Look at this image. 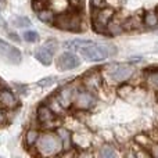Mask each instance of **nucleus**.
<instances>
[{"mask_svg":"<svg viewBox=\"0 0 158 158\" xmlns=\"http://www.w3.org/2000/svg\"><path fill=\"white\" fill-rule=\"evenodd\" d=\"M135 67L131 64L125 63H117V64H110L104 69H101L103 79L108 85L112 86H118L121 83H125L135 75Z\"/></svg>","mask_w":158,"mask_h":158,"instance_id":"f257e3e1","label":"nucleus"},{"mask_svg":"<svg viewBox=\"0 0 158 158\" xmlns=\"http://www.w3.org/2000/svg\"><path fill=\"white\" fill-rule=\"evenodd\" d=\"M36 154L42 157H56L60 156L63 151V144L58 137L57 132L46 131L40 133L38 142L35 144Z\"/></svg>","mask_w":158,"mask_h":158,"instance_id":"f03ea898","label":"nucleus"},{"mask_svg":"<svg viewBox=\"0 0 158 158\" xmlns=\"http://www.w3.org/2000/svg\"><path fill=\"white\" fill-rule=\"evenodd\" d=\"M54 25L58 29L68 31V32H82V31L86 29L81 11L74 10V8L56 14Z\"/></svg>","mask_w":158,"mask_h":158,"instance_id":"7ed1b4c3","label":"nucleus"},{"mask_svg":"<svg viewBox=\"0 0 158 158\" xmlns=\"http://www.w3.org/2000/svg\"><path fill=\"white\" fill-rule=\"evenodd\" d=\"M78 53L86 61L98 63V61H103L108 57H112V56L117 53V49H115L114 46H110V44H104V43H98V42L90 40L89 43L82 47Z\"/></svg>","mask_w":158,"mask_h":158,"instance_id":"20e7f679","label":"nucleus"},{"mask_svg":"<svg viewBox=\"0 0 158 158\" xmlns=\"http://www.w3.org/2000/svg\"><path fill=\"white\" fill-rule=\"evenodd\" d=\"M115 11L110 6H104L100 8H93L92 28L98 35H107V25L114 18Z\"/></svg>","mask_w":158,"mask_h":158,"instance_id":"39448f33","label":"nucleus"},{"mask_svg":"<svg viewBox=\"0 0 158 158\" xmlns=\"http://www.w3.org/2000/svg\"><path fill=\"white\" fill-rule=\"evenodd\" d=\"M96 103H97V97L94 92H90L82 86L72 101V107L78 111H89L96 106Z\"/></svg>","mask_w":158,"mask_h":158,"instance_id":"423d86ee","label":"nucleus"},{"mask_svg":"<svg viewBox=\"0 0 158 158\" xmlns=\"http://www.w3.org/2000/svg\"><path fill=\"white\" fill-rule=\"evenodd\" d=\"M82 86H79L78 82H71V83H67L64 86H61L57 92L54 93V96L57 97V100L60 101V104L64 107L65 110L71 108L72 107V101H74L75 96L79 92Z\"/></svg>","mask_w":158,"mask_h":158,"instance_id":"0eeeda50","label":"nucleus"},{"mask_svg":"<svg viewBox=\"0 0 158 158\" xmlns=\"http://www.w3.org/2000/svg\"><path fill=\"white\" fill-rule=\"evenodd\" d=\"M57 49H58V43L54 39L46 40L40 47H38L35 50V58L43 65H50L53 63V57H54Z\"/></svg>","mask_w":158,"mask_h":158,"instance_id":"6e6552de","label":"nucleus"},{"mask_svg":"<svg viewBox=\"0 0 158 158\" xmlns=\"http://www.w3.org/2000/svg\"><path fill=\"white\" fill-rule=\"evenodd\" d=\"M0 60L11 65H18L22 61V54L17 47L0 39Z\"/></svg>","mask_w":158,"mask_h":158,"instance_id":"1a4fd4ad","label":"nucleus"},{"mask_svg":"<svg viewBox=\"0 0 158 158\" xmlns=\"http://www.w3.org/2000/svg\"><path fill=\"white\" fill-rule=\"evenodd\" d=\"M103 82H104V79H103V74H101V69L93 68L83 75V78H82V86L85 89L90 90V92H97L101 87Z\"/></svg>","mask_w":158,"mask_h":158,"instance_id":"9d476101","label":"nucleus"},{"mask_svg":"<svg viewBox=\"0 0 158 158\" xmlns=\"http://www.w3.org/2000/svg\"><path fill=\"white\" fill-rule=\"evenodd\" d=\"M56 65H57V68L60 71H71V69H75L81 65V58L75 53L65 52L57 57Z\"/></svg>","mask_w":158,"mask_h":158,"instance_id":"9b49d317","label":"nucleus"},{"mask_svg":"<svg viewBox=\"0 0 158 158\" xmlns=\"http://www.w3.org/2000/svg\"><path fill=\"white\" fill-rule=\"evenodd\" d=\"M36 118H38V122L43 126H47L50 123H54L57 115L53 112V110L50 108L47 104H40L36 110Z\"/></svg>","mask_w":158,"mask_h":158,"instance_id":"f8f14e48","label":"nucleus"},{"mask_svg":"<svg viewBox=\"0 0 158 158\" xmlns=\"http://www.w3.org/2000/svg\"><path fill=\"white\" fill-rule=\"evenodd\" d=\"M17 106H18V100L15 94L11 90L2 87L0 89V107L6 110H14Z\"/></svg>","mask_w":158,"mask_h":158,"instance_id":"ddd939ff","label":"nucleus"},{"mask_svg":"<svg viewBox=\"0 0 158 158\" xmlns=\"http://www.w3.org/2000/svg\"><path fill=\"white\" fill-rule=\"evenodd\" d=\"M57 135L61 140V144H63V151L65 150H71L72 144H74V139H72V133L68 131L67 128H57Z\"/></svg>","mask_w":158,"mask_h":158,"instance_id":"4468645a","label":"nucleus"},{"mask_svg":"<svg viewBox=\"0 0 158 158\" xmlns=\"http://www.w3.org/2000/svg\"><path fill=\"white\" fill-rule=\"evenodd\" d=\"M122 27H123V32H132V31L140 29L143 27V21L139 15H131L122 21Z\"/></svg>","mask_w":158,"mask_h":158,"instance_id":"2eb2a0df","label":"nucleus"},{"mask_svg":"<svg viewBox=\"0 0 158 158\" xmlns=\"http://www.w3.org/2000/svg\"><path fill=\"white\" fill-rule=\"evenodd\" d=\"M38 19L40 22L46 25H54V19H56V13L52 10L50 7H43L42 10L36 11Z\"/></svg>","mask_w":158,"mask_h":158,"instance_id":"dca6fc26","label":"nucleus"},{"mask_svg":"<svg viewBox=\"0 0 158 158\" xmlns=\"http://www.w3.org/2000/svg\"><path fill=\"white\" fill-rule=\"evenodd\" d=\"M39 136H40V132H39V129L36 128H31L28 129L27 132H25L24 135V144L27 148H33L36 144V142H38Z\"/></svg>","mask_w":158,"mask_h":158,"instance_id":"f3484780","label":"nucleus"},{"mask_svg":"<svg viewBox=\"0 0 158 158\" xmlns=\"http://www.w3.org/2000/svg\"><path fill=\"white\" fill-rule=\"evenodd\" d=\"M123 32V27H122V21L121 19H114L108 22L107 25V35L110 36H118Z\"/></svg>","mask_w":158,"mask_h":158,"instance_id":"a211bd4d","label":"nucleus"},{"mask_svg":"<svg viewBox=\"0 0 158 158\" xmlns=\"http://www.w3.org/2000/svg\"><path fill=\"white\" fill-rule=\"evenodd\" d=\"M143 27L146 28H157L158 27V13L157 11H147L142 18Z\"/></svg>","mask_w":158,"mask_h":158,"instance_id":"6ab92c4d","label":"nucleus"},{"mask_svg":"<svg viewBox=\"0 0 158 158\" xmlns=\"http://www.w3.org/2000/svg\"><path fill=\"white\" fill-rule=\"evenodd\" d=\"M98 157L101 158H115L118 156V151L114 146L111 144H103L100 148H98V153H97Z\"/></svg>","mask_w":158,"mask_h":158,"instance_id":"aec40b11","label":"nucleus"},{"mask_svg":"<svg viewBox=\"0 0 158 158\" xmlns=\"http://www.w3.org/2000/svg\"><path fill=\"white\" fill-rule=\"evenodd\" d=\"M90 40H85V39H74V40H67L64 42L63 46L68 50H72V52H79L83 46H86Z\"/></svg>","mask_w":158,"mask_h":158,"instance_id":"412c9836","label":"nucleus"},{"mask_svg":"<svg viewBox=\"0 0 158 158\" xmlns=\"http://www.w3.org/2000/svg\"><path fill=\"white\" fill-rule=\"evenodd\" d=\"M46 104L50 107V108L53 110V112H54L56 115H60L61 112H64V111H65V108H64V107L61 106V104H60V101L57 100V97H56L54 94H53L52 97L49 98V103H46Z\"/></svg>","mask_w":158,"mask_h":158,"instance_id":"4be33fe9","label":"nucleus"},{"mask_svg":"<svg viewBox=\"0 0 158 158\" xmlns=\"http://www.w3.org/2000/svg\"><path fill=\"white\" fill-rule=\"evenodd\" d=\"M146 81L151 87L158 90V69H148L146 75Z\"/></svg>","mask_w":158,"mask_h":158,"instance_id":"5701e85b","label":"nucleus"},{"mask_svg":"<svg viewBox=\"0 0 158 158\" xmlns=\"http://www.w3.org/2000/svg\"><path fill=\"white\" fill-rule=\"evenodd\" d=\"M11 24L17 28H25V27H31L32 22H31V19L28 17H14L11 19Z\"/></svg>","mask_w":158,"mask_h":158,"instance_id":"b1692460","label":"nucleus"},{"mask_svg":"<svg viewBox=\"0 0 158 158\" xmlns=\"http://www.w3.org/2000/svg\"><path fill=\"white\" fill-rule=\"evenodd\" d=\"M135 140L139 144V147H142V148H148L153 144V140L150 139V136H146V135H137L135 137Z\"/></svg>","mask_w":158,"mask_h":158,"instance_id":"393cba45","label":"nucleus"},{"mask_svg":"<svg viewBox=\"0 0 158 158\" xmlns=\"http://www.w3.org/2000/svg\"><path fill=\"white\" fill-rule=\"evenodd\" d=\"M22 39L28 43H35V42L39 40V33L36 31H25L22 33Z\"/></svg>","mask_w":158,"mask_h":158,"instance_id":"a878e982","label":"nucleus"},{"mask_svg":"<svg viewBox=\"0 0 158 158\" xmlns=\"http://www.w3.org/2000/svg\"><path fill=\"white\" fill-rule=\"evenodd\" d=\"M118 94L121 96V97H128L129 94L132 93V86L131 85H125V83H121V85H118Z\"/></svg>","mask_w":158,"mask_h":158,"instance_id":"bb28decb","label":"nucleus"},{"mask_svg":"<svg viewBox=\"0 0 158 158\" xmlns=\"http://www.w3.org/2000/svg\"><path fill=\"white\" fill-rule=\"evenodd\" d=\"M68 4H69V7L74 8V10L82 11V8L85 7V0H68Z\"/></svg>","mask_w":158,"mask_h":158,"instance_id":"cd10ccee","label":"nucleus"},{"mask_svg":"<svg viewBox=\"0 0 158 158\" xmlns=\"http://www.w3.org/2000/svg\"><path fill=\"white\" fill-rule=\"evenodd\" d=\"M47 0H32V8L35 11H39V10H42L43 7H46V4H47Z\"/></svg>","mask_w":158,"mask_h":158,"instance_id":"c85d7f7f","label":"nucleus"},{"mask_svg":"<svg viewBox=\"0 0 158 158\" xmlns=\"http://www.w3.org/2000/svg\"><path fill=\"white\" fill-rule=\"evenodd\" d=\"M7 117H8L7 110L0 107V126H3V125H6V123H7V121H8Z\"/></svg>","mask_w":158,"mask_h":158,"instance_id":"c756f323","label":"nucleus"},{"mask_svg":"<svg viewBox=\"0 0 158 158\" xmlns=\"http://www.w3.org/2000/svg\"><path fill=\"white\" fill-rule=\"evenodd\" d=\"M56 82V78L54 77H50V78H44V79H42V81H39V85L40 86H52L53 83Z\"/></svg>","mask_w":158,"mask_h":158,"instance_id":"7c9ffc66","label":"nucleus"},{"mask_svg":"<svg viewBox=\"0 0 158 158\" xmlns=\"http://www.w3.org/2000/svg\"><path fill=\"white\" fill-rule=\"evenodd\" d=\"M92 8H100L106 6V0H90Z\"/></svg>","mask_w":158,"mask_h":158,"instance_id":"2f4dec72","label":"nucleus"},{"mask_svg":"<svg viewBox=\"0 0 158 158\" xmlns=\"http://www.w3.org/2000/svg\"><path fill=\"white\" fill-rule=\"evenodd\" d=\"M148 151H150V156L158 158V143H154V144H151L150 147H148Z\"/></svg>","mask_w":158,"mask_h":158,"instance_id":"473e14b6","label":"nucleus"},{"mask_svg":"<svg viewBox=\"0 0 158 158\" xmlns=\"http://www.w3.org/2000/svg\"><path fill=\"white\" fill-rule=\"evenodd\" d=\"M8 35H10V38L13 39V40H17V42H19V36L17 35V33H14V32H8Z\"/></svg>","mask_w":158,"mask_h":158,"instance_id":"72a5a7b5","label":"nucleus"},{"mask_svg":"<svg viewBox=\"0 0 158 158\" xmlns=\"http://www.w3.org/2000/svg\"><path fill=\"white\" fill-rule=\"evenodd\" d=\"M0 4H6V0H0Z\"/></svg>","mask_w":158,"mask_h":158,"instance_id":"f704fd0d","label":"nucleus"}]
</instances>
